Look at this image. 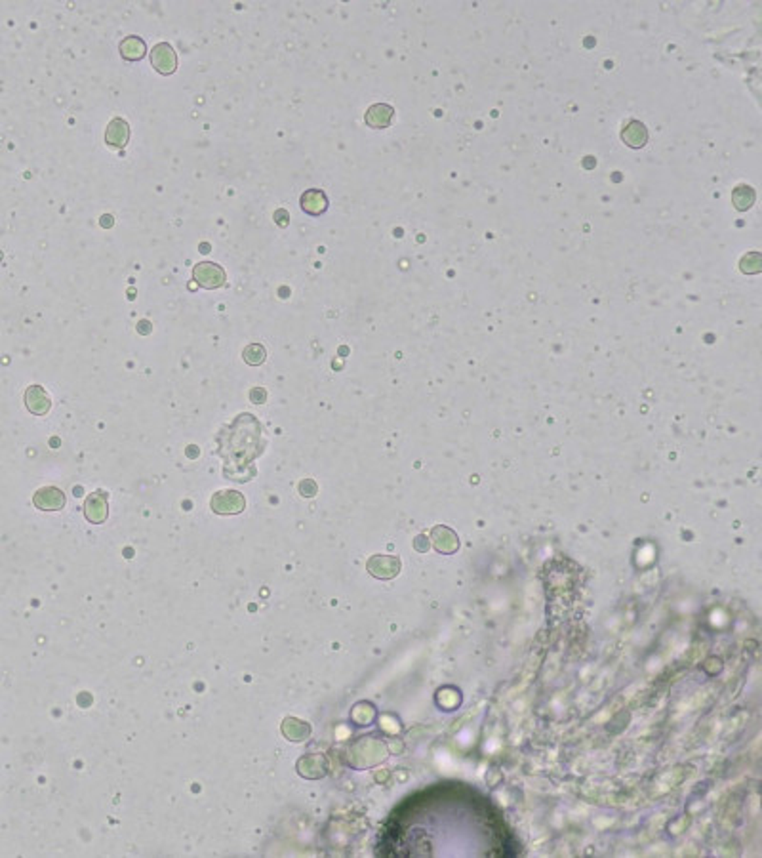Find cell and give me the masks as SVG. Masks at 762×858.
I'll list each match as a JSON object with an SVG mask.
<instances>
[{"label": "cell", "mask_w": 762, "mask_h": 858, "mask_svg": "<svg viewBox=\"0 0 762 858\" xmlns=\"http://www.w3.org/2000/svg\"><path fill=\"white\" fill-rule=\"evenodd\" d=\"M200 247H202V248H200L202 252H206V250H210V245H206V242H204V245H200Z\"/></svg>", "instance_id": "7402d4cb"}, {"label": "cell", "mask_w": 762, "mask_h": 858, "mask_svg": "<svg viewBox=\"0 0 762 858\" xmlns=\"http://www.w3.org/2000/svg\"><path fill=\"white\" fill-rule=\"evenodd\" d=\"M621 140L633 149H641L648 143V128L641 120H631L621 130Z\"/></svg>", "instance_id": "8fae6325"}, {"label": "cell", "mask_w": 762, "mask_h": 858, "mask_svg": "<svg viewBox=\"0 0 762 858\" xmlns=\"http://www.w3.org/2000/svg\"><path fill=\"white\" fill-rule=\"evenodd\" d=\"M300 207L305 214L309 216H320L328 210V197L324 191L320 189H307L300 199Z\"/></svg>", "instance_id": "9c48e42d"}, {"label": "cell", "mask_w": 762, "mask_h": 858, "mask_svg": "<svg viewBox=\"0 0 762 858\" xmlns=\"http://www.w3.org/2000/svg\"><path fill=\"white\" fill-rule=\"evenodd\" d=\"M250 401L255 403V405H263L267 401V391L263 390V388H254V390L250 391Z\"/></svg>", "instance_id": "e0dca14e"}, {"label": "cell", "mask_w": 762, "mask_h": 858, "mask_svg": "<svg viewBox=\"0 0 762 858\" xmlns=\"http://www.w3.org/2000/svg\"><path fill=\"white\" fill-rule=\"evenodd\" d=\"M242 359L246 361V365L260 366L267 359V350L263 347L262 343H250L246 350L242 351Z\"/></svg>", "instance_id": "2e32d148"}, {"label": "cell", "mask_w": 762, "mask_h": 858, "mask_svg": "<svg viewBox=\"0 0 762 858\" xmlns=\"http://www.w3.org/2000/svg\"><path fill=\"white\" fill-rule=\"evenodd\" d=\"M210 506L219 515H237L240 511H244L246 502L238 490H219L212 496Z\"/></svg>", "instance_id": "3957f363"}, {"label": "cell", "mask_w": 762, "mask_h": 858, "mask_svg": "<svg viewBox=\"0 0 762 858\" xmlns=\"http://www.w3.org/2000/svg\"><path fill=\"white\" fill-rule=\"evenodd\" d=\"M368 572L380 580H391L400 572V559L391 555H373L368 561Z\"/></svg>", "instance_id": "5b68a950"}, {"label": "cell", "mask_w": 762, "mask_h": 858, "mask_svg": "<svg viewBox=\"0 0 762 858\" xmlns=\"http://www.w3.org/2000/svg\"><path fill=\"white\" fill-rule=\"evenodd\" d=\"M442 534H444V538L440 536L438 528L433 531V542H435V546H437L438 551H442V553H453L456 548L460 546V544H458V538H456V534H453L450 528H444V526H442Z\"/></svg>", "instance_id": "9a60e30c"}, {"label": "cell", "mask_w": 762, "mask_h": 858, "mask_svg": "<svg viewBox=\"0 0 762 858\" xmlns=\"http://www.w3.org/2000/svg\"><path fill=\"white\" fill-rule=\"evenodd\" d=\"M99 223H101V227H105V229H109V227H113V216L111 214L101 216V220H99Z\"/></svg>", "instance_id": "44dd1931"}, {"label": "cell", "mask_w": 762, "mask_h": 858, "mask_svg": "<svg viewBox=\"0 0 762 858\" xmlns=\"http://www.w3.org/2000/svg\"><path fill=\"white\" fill-rule=\"evenodd\" d=\"M25 406L35 416H44L52 408V399H50V395L44 391L42 385L32 383V385H29L25 390Z\"/></svg>", "instance_id": "8992f818"}, {"label": "cell", "mask_w": 762, "mask_h": 858, "mask_svg": "<svg viewBox=\"0 0 762 858\" xmlns=\"http://www.w3.org/2000/svg\"><path fill=\"white\" fill-rule=\"evenodd\" d=\"M105 142L109 143L111 147H117V149H124L130 142V124H128L126 120L120 119H113L109 122V126H107V132H105Z\"/></svg>", "instance_id": "30bf717a"}, {"label": "cell", "mask_w": 762, "mask_h": 858, "mask_svg": "<svg viewBox=\"0 0 762 858\" xmlns=\"http://www.w3.org/2000/svg\"><path fill=\"white\" fill-rule=\"evenodd\" d=\"M300 493H302L303 496H315V494H317V483H315V481H311V479L303 481V483H300Z\"/></svg>", "instance_id": "ac0fdd59"}, {"label": "cell", "mask_w": 762, "mask_h": 858, "mask_svg": "<svg viewBox=\"0 0 762 858\" xmlns=\"http://www.w3.org/2000/svg\"><path fill=\"white\" fill-rule=\"evenodd\" d=\"M119 52H120V56L124 57L126 61H139V59L145 57V54H147V44H145V40L139 39V37L130 35V37H126V39L120 40Z\"/></svg>", "instance_id": "4fadbf2b"}, {"label": "cell", "mask_w": 762, "mask_h": 858, "mask_svg": "<svg viewBox=\"0 0 762 858\" xmlns=\"http://www.w3.org/2000/svg\"><path fill=\"white\" fill-rule=\"evenodd\" d=\"M137 332L139 334L151 332V323H149V321H139V325H137Z\"/></svg>", "instance_id": "ffe728a7"}, {"label": "cell", "mask_w": 762, "mask_h": 858, "mask_svg": "<svg viewBox=\"0 0 762 858\" xmlns=\"http://www.w3.org/2000/svg\"><path fill=\"white\" fill-rule=\"evenodd\" d=\"M193 278L202 288L212 290V288H219V286L225 285L227 273H225L222 265H217L214 262H199L193 267Z\"/></svg>", "instance_id": "7a4b0ae2"}, {"label": "cell", "mask_w": 762, "mask_h": 858, "mask_svg": "<svg viewBox=\"0 0 762 858\" xmlns=\"http://www.w3.org/2000/svg\"><path fill=\"white\" fill-rule=\"evenodd\" d=\"M395 117V109L387 104L372 105L364 115L366 124L370 128H387Z\"/></svg>", "instance_id": "7c38bea8"}, {"label": "cell", "mask_w": 762, "mask_h": 858, "mask_svg": "<svg viewBox=\"0 0 762 858\" xmlns=\"http://www.w3.org/2000/svg\"><path fill=\"white\" fill-rule=\"evenodd\" d=\"M84 515L90 523L99 524L104 523L107 515H109V508H107V493L105 490H97V493L90 494L84 502Z\"/></svg>", "instance_id": "52a82bcc"}, {"label": "cell", "mask_w": 762, "mask_h": 858, "mask_svg": "<svg viewBox=\"0 0 762 858\" xmlns=\"http://www.w3.org/2000/svg\"><path fill=\"white\" fill-rule=\"evenodd\" d=\"M267 448L262 421L254 414H238L229 426L217 433V454L223 458V473L233 481L255 477L254 460Z\"/></svg>", "instance_id": "6da1fadb"}, {"label": "cell", "mask_w": 762, "mask_h": 858, "mask_svg": "<svg viewBox=\"0 0 762 858\" xmlns=\"http://www.w3.org/2000/svg\"><path fill=\"white\" fill-rule=\"evenodd\" d=\"M732 202L738 210H749L754 204V189L749 185H738L732 191Z\"/></svg>", "instance_id": "5bb4252c"}, {"label": "cell", "mask_w": 762, "mask_h": 858, "mask_svg": "<svg viewBox=\"0 0 762 858\" xmlns=\"http://www.w3.org/2000/svg\"><path fill=\"white\" fill-rule=\"evenodd\" d=\"M275 222L278 223V227H286L290 223V214L286 210H282V208H278L277 212H275Z\"/></svg>", "instance_id": "d6986e66"}, {"label": "cell", "mask_w": 762, "mask_h": 858, "mask_svg": "<svg viewBox=\"0 0 762 858\" xmlns=\"http://www.w3.org/2000/svg\"><path fill=\"white\" fill-rule=\"evenodd\" d=\"M32 502L37 508L44 509V511H59L65 506V494L56 486H44L35 493Z\"/></svg>", "instance_id": "ba28073f"}, {"label": "cell", "mask_w": 762, "mask_h": 858, "mask_svg": "<svg viewBox=\"0 0 762 858\" xmlns=\"http://www.w3.org/2000/svg\"><path fill=\"white\" fill-rule=\"evenodd\" d=\"M151 65L160 75H174L177 71V54L168 42H159L151 50Z\"/></svg>", "instance_id": "277c9868"}]
</instances>
